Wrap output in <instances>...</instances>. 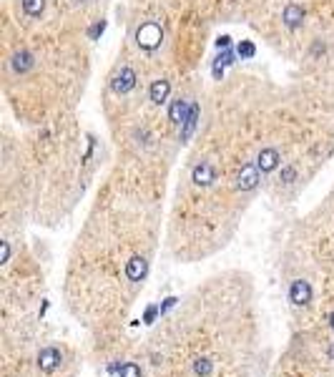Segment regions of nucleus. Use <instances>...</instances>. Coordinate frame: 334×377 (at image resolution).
I'll list each match as a JSON object with an SVG mask.
<instances>
[{"mask_svg": "<svg viewBox=\"0 0 334 377\" xmlns=\"http://www.w3.org/2000/svg\"><path fill=\"white\" fill-rule=\"evenodd\" d=\"M144 377H264L259 322L226 309L211 317L176 315L144 347Z\"/></svg>", "mask_w": 334, "mask_h": 377, "instance_id": "nucleus-1", "label": "nucleus"}, {"mask_svg": "<svg viewBox=\"0 0 334 377\" xmlns=\"http://www.w3.org/2000/svg\"><path fill=\"white\" fill-rule=\"evenodd\" d=\"M161 40H163V30H161L158 23H153V20L144 23L141 28L136 30V43H138L144 51H153V48H158V46H161Z\"/></svg>", "mask_w": 334, "mask_h": 377, "instance_id": "nucleus-2", "label": "nucleus"}, {"mask_svg": "<svg viewBox=\"0 0 334 377\" xmlns=\"http://www.w3.org/2000/svg\"><path fill=\"white\" fill-rule=\"evenodd\" d=\"M133 86H136V71L133 68H121L116 76H113V81H111V88H113V93H118V96H123V93H128V91H133Z\"/></svg>", "mask_w": 334, "mask_h": 377, "instance_id": "nucleus-3", "label": "nucleus"}, {"mask_svg": "<svg viewBox=\"0 0 334 377\" xmlns=\"http://www.w3.org/2000/svg\"><path fill=\"white\" fill-rule=\"evenodd\" d=\"M191 181H194L196 186H201V189L211 186L213 181H216V171H213V166H211V164H206V161L196 164V166H194V171H191Z\"/></svg>", "mask_w": 334, "mask_h": 377, "instance_id": "nucleus-4", "label": "nucleus"}, {"mask_svg": "<svg viewBox=\"0 0 334 377\" xmlns=\"http://www.w3.org/2000/svg\"><path fill=\"white\" fill-rule=\"evenodd\" d=\"M256 184H259V166L246 164L242 169V174H239V179H236V189L239 191H251V189H256Z\"/></svg>", "mask_w": 334, "mask_h": 377, "instance_id": "nucleus-5", "label": "nucleus"}, {"mask_svg": "<svg viewBox=\"0 0 334 377\" xmlns=\"http://www.w3.org/2000/svg\"><path fill=\"white\" fill-rule=\"evenodd\" d=\"M256 166H259L261 174L274 171V169L279 166V151H276V148H264V151L256 156Z\"/></svg>", "mask_w": 334, "mask_h": 377, "instance_id": "nucleus-6", "label": "nucleus"}, {"mask_svg": "<svg viewBox=\"0 0 334 377\" xmlns=\"http://www.w3.org/2000/svg\"><path fill=\"white\" fill-rule=\"evenodd\" d=\"M302 23H304V8L302 5H297V3L287 5V8H284V26H287L289 30H297Z\"/></svg>", "mask_w": 334, "mask_h": 377, "instance_id": "nucleus-7", "label": "nucleus"}, {"mask_svg": "<svg viewBox=\"0 0 334 377\" xmlns=\"http://www.w3.org/2000/svg\"><path fill=\"white\" fill-rule=\"evenodd\" d=\"M188 111H191V103L188 101H183V98H176L174 103H171V108H169V118H171V123H176V126H181L186 116H188Z\"/></svg>", "mask_w": 334, "mask_h": 377, "instance_id": "nucleus-8", "label": "nucleus"}, {"mask_svg": "<svg viewBox=\"0 0 334 377\" xmlns=\"http://www.w3.org/2000/svg\"><path fill=\"white\" fill-rule=\"evenodd\" d=\"M196 123H199V106H196V103H191V111H188L186 121L181 123V134H179V139H181V141H188V139L194 136Z\"/></svg>", "mask_w": 334, "mask_h": 377, "instance_id": "nucleus-9", "label": "nucleus"}, {"mask_svg": "<svg viewBox=\"0 0 334 377\" xmlns=\"http://www.w3.org/2000/svg\"><path fill=\"white\" fill-rule=\"evenodd\" d=\"M169 91H171V83H169V81H163V78L153 81V86H151V101H153V103H163V101L169 98Z\"/></svg>", "mask_w": 334, "mask_h": 377, "instance_id": "nucleus-10", "label": "nucleus"}, {"mask_svg": "<svg viewBox=\"0 0 334 377\" xmlns=\"http://www.w3.org/2000/svg\"><path fill=\"white\" fill-rule=\"evenodd\" d=\"M33 53L28 51H20V53H15L13 56V71H18V73H26V71H31L33 68Z\"/></svg>", "mask_w": 334, "mask_h": 377, "instance_id": "nucleus-11", "label": "nucleus"}, {"mask_svg": "<svg viewBox=\"0 0 334 377\" xmlns=\"http://www.w3.org/2000/svg\"><path fill=\"white\" fill-rule=\"evenodd\" d=\"M20 5L28 15H40L45 10V0H20Z\"/></svg>", "mask_w": 334, "mask_h": 377, "instance_id": "nucleus-12", "label": "nucleus"}, {"mask_svg": "<svg viewBox=\"0 0 334 377\" xmlns=\"http://www.w3.org/2000/svg\"><path fill=\"white\" fill-rule=\"evenodd\" d=\"M236 53H239V58H254L256 48H254V43H251V40H242V43L236 46Z\"/></svg>", "mask_w": 334, "mask_h": 377, "instance_id": "nucleus-13", "label": "nucleus"}, {"mask_svg": "<svg viewBox=\"0 0 334 377\" xmlns=\"http://www.w3.org/2000/svg\"><path fill=\"white\" fill-rule=\"evenodd\" d=\"M281 181H284V184L297 181V169H294V166H284V169H281Z\"/></svg>", "mask_w": 334, "mask_h": 377, "instance_id": "nucleus-14", "label": "nucleus"}, {"mask_svg": "<svg viewBox=\"0 0 334 377\" xmlns=\"http://www.w3.org/2000/svg\"><path fill=\"white\" fill-rule=\"evenodd\" d=\"M103 30H106V20H98V23H93L91 28H88V38H91V40H96V38H98Z\"/></svg>", "mask_w": 334, "mask_h": 377, "instance_id": "nucleus-15", "label": "nucleus"}, {"mask_svg": "<svg viewBox=\"0 0 334 377\" xmlns=\"http://www.w3.org/2000/svg\"><path fill=\"white\" fill-rule=\"evenodd\" d=\"M229 46H231V38H229V35H221V38H216V48H219V51H226Z\"/></svg>", "mask_w": 334, "mask_h": 377, "instance_id": "nucleus-16", "label": "nucleus"}]
</instances>
